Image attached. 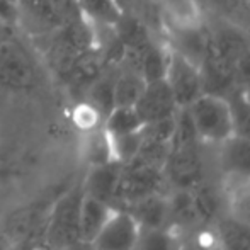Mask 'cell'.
<instances>
[{
    "label": "cell",
    "mask_w": 250,
    "mask_h": 250,
    "mask_svg": "<svg viewBox=\"0 0 250 250\" xmlns=\"http://www.w3.org/2000/svg\"><path fill=\"white\" fill-rule=\"evenodd\" d=\"M168 50L170 51H168L165 82L170 87L179 109L188 107L201 94H204L201 68L198 63L192 62L186 55L172 50L170 46H168Z\"/></svg>",
    "instance_id": "obj_5"
},
{
    "label": "cell",
    "mask_w": 250,
    "mask_h": 250,
    "mask_svg": "<svg viewBox=\"0 0 250 250\" xmlns=\"http://www.w3.org/2000/svg\"><path fill=\"white\" fill-rule=\"evenodd\" d=\"M167 184L162 168L133 160L123 165L114 194V208H125L146 196L164 192Z\"/></svg>",
    "instance_id": "obj_2"
},
{
    "label": "cell",
    "mask_w": 250,
    "mask_h": 250,
    "mask_svg": "<svg viewBox=\"0 0 250 250\" xmlns=\"http://www.w3.org/2000/svg\"><path fill=\"white\" fill-rule=\"evenodd\" d=\"M249 3H250V0H249Z\"/></svg>",
    "instance_id": "obj_35"
},
{
    "label": "cell",
    "mask_w": 250,
    "mask_h": 250,
    "mask_svg": "<svg viewBox=\"0 0 250 250\" xmlns=\"http://www.w3.org/2000/svg\"><path fill=\"white\" fill-rule=\"evenodd\" d=\"M114 211V206L105 201H101L94 196L83 192L80 199V211H79V237L80 244L90 245L96 240L97 233L105 225L109 216Z\"/></svg>",
    "instance_id": "obj_11"
},
{
    "label": "cell",
    "mask_w": 250,
    "mask_h": 250,
    "mask_svg": "<svg viewBox=\"0 0 250 250\" xmlns=\"http://www.w3.org/2000/svg\"><path fill=\"white\" fill-rule=\"evenodd\" d=\"M143 119L140 118L135 105H116L105 116L102 128L109 136H121L136 133L143 128Z\"/></svg>",
    "instance_id": "obj_19"
},
{
    "label": "cell",
    "mask_w": 250,
    "mask_h": 250,
    "mask_svg": "<svg viewBox=\"0 0 250 250\" xmlns=\"http://www.w3.org/2000/svg\"><path fill=\"white\" fill-rule=\"evenodd\" d=\"M167 201H168V220H170L172 228L181 227V228H194L196 230V228L203 225L191 189L172 188L170 194H167Z\"/></svg>",
    "instance_id": "obj_16"
},
{
    "label": "cell",
    "mask_w": 250,
    "mask_h": 250,
    "mask_svg": "<svg viewBox=\"0 0 250 250\" xmlns=\"http://www.w3.org/2000/svg\"><path fill=\"white\" fill-rule=\"evenodd\" d=\"M179 242L170 227L142 228L135 250H177Z\"/></svg>",
    "instance_id": "obj_25"
},
{
    "label": "cell",
    "mask_w": 250,
    "mask_h": 250,
    "mask_svg": "<svg viewBox=\"0 0 250 250\" xmlns=\"http://www.w3.org/2000/svg\"><path fill=\"white\" fill-rule=\"evenodd\" d=\"M36 83V68L21 44L0 40V87L27 90Z\"/></svg>",
    "instance_id": "obj_7"
},
{
    "label": "cell",
    "mask_w": 250,
    "mask_h": 250,
    "mask_svg": "<svg viewBox=\"0 0 250 250\" xmlns=\"http://www.w3.org/2000/svg\"><path fill=\"white\" fill-rule=\"evenodd\" d=\"M203 143L172 145L170 153L164 165V175L172 188L194 189L206 179L204 157L201 151Z\"/></svg>",
    "instance_id": "obj_3"
},
{
    "label": "cell",
    "mask_w": 250,
    "mask_h": 250,
    "mask_svg": "<svg viewBox=\"0 0 250 250\" xmlns=\"http://www.w3.org/2000/svg\"><path fill=\"white\" fill-rule=\"evenodd\" d=\"M228 104H230V112H231L233 135L250 140V104L242 96L240 89L228 97Z\"/></svg>",
    "instance_id": "obj_26"
},
{
    "label": "cell",
    "mask_w": 250,
    "mask_h": 250,
    "mask_svg": "<svg viewBox=\"0 0 250 250\" xmlns=\"http://www.w3.org/2000/svg\"><path fill=\"white\" fill-rule=\"evenodd\" d=\"M121 170L123 164L116 160L105 162L101 165H90V170L82 186L83 192L114 206V194Z\"/></svg>",
    "instance_id": "obj_12"
},
{
    "label": "cell",
    "mask_w": 250,
    "mask_h": 250,
    "mask_svg": "<svg viewBox=\"0 0 250 250\" xmlns=\"http://www.w3.org/2000/svg\"><path fill=\"white\" fill-rule=\"evenodd\" d=\"M191 191L192 196H194V203L196 208H198L201 223H214L223 214V198L218 192V189L214 188V184H209L204 179Z\"/></svg>",
    "instance_id": "obj_20"
},
{
    "label": "cell",
    "mask_w": 250,
    "mask_h": 250,
    "mask_svg": "<svg viewBox=\"0 0 250 250\" xmlns=\"http://www.w3.org/2000/svg\"><path fill=\"white\" fill-rule=\"evenodd\" d=\"M73 121H75V125L83 133H87V131H92V129L101 128L102 123H104V118H102L101 112L94 105H90L87 101H82L77 105L75 112H73Z\"/></svg>",
    "instance_id": "obj_29"
},
{
    "label": "cell",
    "mask_w": 250,
    "mask_h": 250,
    "mask_svg": "<svg viewBox=\"0 0 250 250\" xmlns=\"http://www.w3.org/2000/svg\"><path fill=\"white\" fill-rule=\"evenodd\" d=\"M164 9L174 17V24L201 22V7L198 0H162Z\"/></svg>",
    "instance_id": "obj_28"
},
{
    "label": "cell",
    "mask_w": 250,
    "mask_h": 250,
    "mask_svg": "<svg viewBox=\"0 0 250 250\" xmlns=\"http://www.w3.org/2000/svg\"><path fill=\"white\" fill-rule=\"evenodd\" d=\"M140 230L142 228L131 213L123 208H114L90 247L92 250H135Z\"/></svg>",
    "instance_id": "obj_8"
},
{
    "label": "cell",
    "mask_w": 250,
    "mask_h": 250,
    "mask_svg": "<svg viewBox=\"0 0 250 250\" xmlns=\"http://www.w3.org/2000/svg\"><path fill=\"white\" fill-rule=\"evenodd\" d=\"M240 92H242V96L245 97V101H247L249 104H250V82L240 87Z\"/></svg>",
    "instance_id": "obj_33"
},
{
    "label": "cell",
    "mask_w": 250,
    "mask_h": 250,
    "mask_svg": "<svg viewBox=\"0 0 250 250\" xmlns=\"http://www.w3.org/2000/svg\"><path fill=\"white\" fill-rule=\"evenodd\" d=\"M19 16H24L41 31H56L63 26L53 0H21Z\"/></svg>",
    "instance_id": "obj_18"
},
{
    "label": "cell",
    "mask_w": 250,
    "mask_h": 250,
    "mask_svg": "<svg viewBox=\"0 0 250 250\" xmlns=\"http://www.w3.org/2000/svg\"><path fill=\"white\" fill-rule=\"evenodd\" d=\"M85 101L90 105H94L105 119V116L114 107V77H107L102 73L94 82V85L87 90Z\"/></svg>",
    "instance_id": "obj_24"
},
{
    "label": "cell",
    "mask_w": 250,
    "mask_h": 250,
    "mask_svg": "<svg viewBox=\"0 0 250 250\" xmlns=\"http://www.w3.org/2000/svg\"><path fill=\"white\" fill-rule=\"evenodd\" d=\"M79 7L89 22L105 27H114L125 12L116 0H79Z\"/></svg>",
    "instance_id": "obj_22"
},
{
    "label": "cell",
    "mask_w": 250,
    "mask_h": 250,
    "mask_svg": "<svg viewBox=\"0 0 250 250\" xmlns=\"http://www.w3.org/2000/svg\"><path fill=\"white\" fill-rule=\"evenodd\" d=\"M21 0H0V19L5 22L19 19Z\"/></svg>",
    "instance_id": "obj_30"
},
{
    "label": "cell",
    "mask_w": 250,
    "mask_h": 250,
    "mask_svg": "<svg viewBox=\"0 0 250 250\" xmlns=\"http://www.w3.org/2000/svg\"><path fill=\"white\" fill-rule=\"evenodd\" d=\"M146 80L136 70L123 68L114 77V107L116 105H135L145 89Z\"/></svg>",
    "instance_id": "obj_21"
},
{
    "label": "cell",
    "mask_w": 250,
    "mask_h": 250,
    "mask_svg": "<svg viewBox=\"0 0 250 250\" xmlns=\"http://www.w3.org/2000/svg\"><path fill=\"white\" fill-rule=\"evenodd\" d=\"M112 29H114L118 40L121 41V44L125 46V50L142 51L153 41L145 21L136 14L129 12V10L123 12V16L119 17V21L114 24Z\"/></svg>",
    "instance_id": "obj_17"
},
{
    "label": "cell",
    "mask_w": 250,
    "mask_h": 250,
    "mask_svg": "<svg viewBox=\"0 0 250 250\" xmlns=\"http://www.w3.org/2000/svg\"><path fill=\"white\" fill-rule=\"evenodd\" d=\"M177 250H201L194 242H186V244H179Z\"/></svg>",
    "instance_id": "obj_32"
},
{
    "label": "cell",
    "mask_w": 250,
    "mask_h": 250,
    "mask_svg": "<svg viewBox=\"0 0 250 250\" xmlns=\"http://www.w3.org/2000/svg\"><path fill=\"white\" fill-rule=\"evenodd\" d=\"M102 73H104V62H102L99 51L96 48V50L83 53L77 60L72 73H70L68 80H66V85L70 87V90L73 94L85 97L87 90L94 85V82L99 79Z\"/></svg>",
    "instance_id": "obj_15"
},
{
    "label": "cell",
    "mask_w": 250,
    "mask_h": 250,
    "mask_svg": "<svg viewBox=\"0 0 250 250\" xmlns=\"http://www.w3.org/2000/svg\"><path fill=\"white\" fill-rule=\"evenodd\" d=\"M201 75H203V89L206 94L230 97L240 89V83L235 75V70L228 58L218 50L211 33L208 34L206 48L199 62Z\"/></svg>",
    "instance_id": "obj_6"
},
{
    "label": "cell",
    "mask_w": 250,
    "mask_h": 250,
    "mask_svg": "<svg viewBox=\"0 0 250 250\" xmlns=\"http://www.w3.org/2000/svg\"><path fill=\"white\" fill-rule=\"evenodd\" d=\"M116 2H118L119 5L123 7V10H128V5L133 2V0H116Z\"/></svg>",
    "instance_id": "obj_34"
},
{
    "label": "cell",
    "mask_w": 250,
    "mask_h": 250,
    "mask_svg": "<svg viewBox=\"0 0 250 250\" xmlns=\"http://www.w3.org/2000/svg\"><path fill=\"white\" fill-rule=\"evenodd\" d=\"M123 209L131 213L140 228H167L170 227L168 220V201L167 194L157 192V194L146 196V198L135 201Z\"/></svg>",
    "instance_id": "obj_14"
},
{
    "label": "cell",
    "mask_w": 250,
    "mask_h": 250,
    "mask_svg": "<svg viewBox=\"0 0 250 250\" xmlns=\"http://www.w3.org/2000/svg\"><path fill=\"white\" fill-rule=\"evenodd\" d=\"M213 228L221 250H250V223L237 213H223Z\"/></svg>",
    "instance_id": "obj_13"
},
{
    "label": "cell",
    "mask_w": 250,
    "mask_h": 250,
    "mask_svg": "<svg viewBox=\"0 0 250 250\" xmlns=\"http://www.w3.org/2000/svg\"><path fill=\"white\" fill-rule=\"evenodd\" d=\"M83 189L75 188L60 198L51 211L46 240L53 249H68L79 244V211Z\"/></svg>",
    "instance_id": "obj_4"
},
{
    "label": "cell",
    "mask_w": 250,
    "mask_h": 250,
    "mask_svg": "<svg viewBox=\"0 0 250 250\" xmlns=\"http://www.w3.org/2000/svg\"><path fill=\"white\" fill-rule=\"evenodd\" d=\"M135 109L138 111L143 123H151L175 116L179 105L174 99V94H172L168 83L165 82V79H160L150 80L145 83V89H143L138 102L135 104Z\"/></svg>",
    "instance_id": "obj_9"
},
{
    "label": "cell",
    "mask_w": 250,
    "mask_h": 250,
    "mask_svg": "<svg viewBox=\"0 0 250 250\" xmlns=\"http://www.w3.org/2000/svg\"><path fill=\"white\" fill-rule=\"evenodd\" d=\"M83 157L90 165H101L112 160L111 138L104 131V128H97L85 133L83 140Z\"/></svg>",
    "instance_id": "obj_23"
},
{
    "label": "cell",
    "mask_w": 250,
    "mask_h": 250,
    "mask_svg": "<svg viewBox=\"0 0 250 250\" xmlns=\"http://www.w3.org/2000/svg\"><path fill=\"white\" fill-rule=\"evenodd\" d=\"M111 138V150H112V160L126 165L136 158L142 146V129L136 133L121 136H109Z\"/></svg>",
    "instance_id": "obj_27"
},
{
    "label": "cell",
    "mask_w": 250,
    "mask_h": 250,
    "mask_svg": "<svg viewBox=\"0 0 250 250\" xmlns=\"http://www.w3.org/2000/svg\"><path fill=\"white\" fill-rule=\"evenodd\" d=\"M237 214L242 216L244 220H247L250 223V189L245 194H242L238 198V203H237Z\"/></svg>",
    "instance_id": "obj_31"
},
{
    "label": "cell",
    "mask_w": 250,
    "mask_h": 250,
    "mask_svg": "<svg viewBox=\"0 0 250 250\" xmlns=\"http://www.w3.org/2000/svg\"><path fill=\"white\" fill-rule=\"evenodd\" d=\"M218 146V164L225 177L250 184V140L231 135Z\"/></svg>",
    "instance_id": "obj_10"
},
{
    "label": "cell",
    "mask_w": 250,
    "mask_h": 250,
    "mask_svg": "<svg viewBox=\"0 0 250 250\" xmlns=\"http://www.w3.org/2000/svg\"><path fill=\"white\" fill-rule=\"evenodd\" d=\"M186 109L203 145H220L233 135L230 104L227 97L204 92Z\"/></svg>",
    "instance_id": "obj_1"
}]
</instances>
